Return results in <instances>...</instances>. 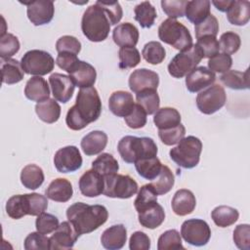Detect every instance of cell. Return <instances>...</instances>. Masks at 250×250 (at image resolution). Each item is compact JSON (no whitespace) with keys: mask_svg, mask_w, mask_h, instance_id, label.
<instances>
[{"mask_svg":"<svg viewBox=\"0 0 250 250\" xmlns=\"http://www.w3.org/2000/svg\"><path fill=\"white\" fill-rule=\"evenodd\" d=\"M101 112L102 102L97 89L93 86L81 88L77 94L75 104L66 113L65 123L69 129L79 131L98 120Z\"/></svg>","mask_w":250,"mask_h":250,"instance_id":"6da1fadb","label":"cell"},{"mask_svg":"<svg viewBox=\"0 0 250 250\" xmlns=\"http://www.w3.org/2000/svg\"><path fill=\"white\" fill-rule=\"evenodd\" d=\"M66 217L81 235L90 233L103 226L107 221L108 212L104 205L76 202L67 208Z\"/></svg>","mask_w":250,"mask_h":250,"instance_id":"7a4b0ae2","label":"cell"},{"mask_svg":"<svg viewBox=\"0 0 250 250\" xmlns=\"http://www.w3.org/2000/svg\"><path fill=\"white\" fill-rule=\"evenodd\" d=\"M48 207L47 196L40 193L16 194L11 196L6 203V212L12 219L18 220L26 215L38 216Z\"/></svg>","mask_w":250,"mask_h":250,"instance_id":"3957f363","label":"cell"},{"mask_svg":"<svg viewBox=\"0 0 250 250\" xmlns=\"http://www.w3.org/2000/svg\"><path fill=\"white\" fill-rule=\"evenodd\" d=\"M117 150L126 163H135L157 155V146L148 137L125 136L118 142Z\"/></svg>","mask_w":250,"mask_h":250,"instance_id":"277c9868","label":"cell"},{"mask_svg":"<svg viewBox=\"0 0 250 250\" xmlns=\"http://www.w3.org/2000/svg\"><path fill=\"white\" fill-rule=\"evenodd\" d=\"M110 21L104 11L96 3L89 6L81 20V29L86 38L92 42L105 40L110 31Z\"/></svg>","mask_w":250,"mask_h":250,"instance_id":"5b68a950","label":"cell"},{"mask_svg":"<svg viewBox=\"0 0 250 250\" xmlns=\"http://www.w3.org/2000/svg\"><path fill=\"white\" fill-rule=\"evenodd\" d=\"M158 37L162 42L181 52L188 50L193 45L192 37L188 27L173 19H167L160 23Z\"/></svg>","mask_w":250,"mask_h":250,"instance_id":"8992f818","label":"cell"},{"mask_svg":"<svg viewBox=\"0 0 250 250\" xmlns=\"http://www.w3.org/2000/svg\"><path fill=\"white\" fill-rule=\"evenodd\" d=\"M201 150V141L194 136H188L183 138L177 146L170 149L169 155L178 166L191 169L199 163Z\"/></svg>","mask_w":250,"mask_h":250,"instance_id":"52a82bcc","label":"cell"},{"mask_svg":"<svg viewBox=\"0 0 250 250\" xmlns=\"http://www.w3.org/2000/svg\"><path fill=\"white\" fill-rule=\"evenodd\" d=\"M104 179V194L107 197L127 199L138 192V184L129 175L115 173L105 176Z\"/></svg>","mask_w":250,"mask_h":250,"instance_id":"ba28073f","label":"cell"},{"mask_svg":"<svg viewBox=\"0 0 250 250\" xmlns=\"http://www.w3.org/2000/svg\"><path fill=\"white\" fill-rule=\"evenodd\" d=\"M21 64L25 73L43 76L54 69L55 60L50 53L34 49L27 51L22 56Z\"/></svg>","mask_w":250,"mask_h":250,"instance_id":"9c48e42d","label":"cell"},{"mask_svg":"<svg viewBox=\"0 0 250 250\" xmlns=\"http://www.w3.org/2000/svg\"><path fill=\"white\" fill-rule=\"evenodd\" d=\"M203 56L194 44L187 51L177 54L168 64V72L175 78H182L189 73L201 62Z\"/></svg>","mask_w":250,"mask_h":250,"instance_id":"30bf717a","label":"cell"},{"mask_svg":"<svg viewBox=\"0 0 250 250\" xmlns=\"http://www.w3.org/2000/svg\"><path fill=\"white\" fill-rule=\"evenodd\" d=\"M227 102V95L225 89L219 85L214 84L201 91L196 97V106L200 112L204 114H213L221 109Z\"/></svg>","mask_w":250,"mask_h":250,"instance_id":"8fae6325","label":"cell"},{"mask_svg":"<svg viewBox=\"0 0 250 250\" xmlns=\"http://www.w3.org/2000/svg\"><path fill=\"white\" fill-rule=\"evenodd\" d=\"M181 235L190 245L204 246L211 237V229L204 220L189 219L182 224Z\"/></svg>","mask_w":250,"mask_h":250,"instance_id":"7c38bea8","label":"cell"},{"mask_svg":"<svg viewBox=\"0 0 250 250\" xmlns=\"http://www.w3.org/2000/svg\"><path fill=\"white\" fill-rule=\"evenodd\" d=\"M54 165L60 173H71L82 166V156L75 146L60 148L54 156Z\"/></svg>","mask_w":250,"mask_h":250,"instance_id":"4fadbf2b","label":"cell"},{"mask_svg":"<svg viewBox=\"0 0 250 250\" xmlns=\"http://www.w3.org/2000/svg\"><path fill=\"white\" fill-rule=\"evenodd\" d=\"M23 4L27 5V18L34 25H44L49 23L53 20L55 13L53 1L36 0Z\"/></svg>","mask_w":250,"mask_h":250,"instance_id":"5bb4252c","label":"cell"},{"mask_svg":"<svg viewBox=\"0 0 250 250\" xmlns=\"http://www.w3.org/2000/svg\"><path fill=\"white\" fill-rule=\"evenodd\" d=\"M79 236L69 221L62 222L50 237V249H71Z\"/></svg>","mask_w":250,"mask_h":250,"instance_id":"9a60e30c","label":"cell"},{"mask_svg":"<svg viewBox=\"0 0 250 250\" xmlns=\"http://www.w3.org/2000/svg\"><path fill=\"white\" fill-rule=\"evenodd\" d=\"M130 90L137 94L146 89H155L159 85V75L150 69L140 68L134 70L128 80Z\"/></svg>","mask_w":250,"mask_h":250,"instance_id":"2e32d148","label":"cell"},{"mask_svg":"<svg viewBox=\"0 0 250 250\" xmlns=\"http://www.w3.org/2000/svg\"><path fill=\"white\" fill-rule=\"evenodd\" d=\"M49 83L56 101L65 104L71 99L75 89V84L68 75L55 72L50 75Z\"/></svg>","mask_w":250,"mask_h":250,"instance_id":"e0dca14e","label":"cell"},{"mask_svg":"<svg viewBox=\"0 0 250 250\" xmlns=\"http://www.w3.org/2000/svg\"><path fill=\"white\" fill-rule=\"evenodd\" d=\"M216 80V74L205 66L193 68L186 76V86L190 93H197L209 86Z\"/></svg>","mask_w":250,"mask_h":250,"instance_id":"ac0fdd59","label":"cell"},{"mask_svg":"<svg viewBox=\"0 0 250 250\" xmlns=\"http://www.w3.org/2000/svg\"><path fill=\"white\" fill-rule=\"evenodd\" d=\"M80 192L87 197H96L104 193V179L94 169L86 171L78 182Z\"/></svg>","mask_w":250,"mask_h":250,"instance_id":"d6986e66","label":"cell"},{"mask_svg":"<svg viewBox=\"0 0 250 250\" xmlns=\"http://www.w3.org/2000/svg\"><path fill=\"white\" fill-rule=\"evenodd\" d=\"M135 106L133 95L126 91H115L108 99V108L117 117L128 116Z\"/></svg>","mask_w":250,"mask_h":250,"instance_id":"ffe728a7","label":"cell"},{"mask_svg":"<svg viewBox=\"0 0 250 250\" xmlns=\"http://www.w3.org/2000/svg\"><path fill=\"white\" fill-rule=\"evenodd\" d=\"M69 77L72 79L75 86L81 88L92 87L97 78V71L95 67L89 62L80 61L69 72Z\"/></svg>","mask_w":250,"mask_h":250,"instance_id":"44dd1931","label":"cell"},{"mask_svg":"<svg viewBox=\"0 0 250 250\" xmlns=\"http://www.w3.org/2000/svg\"><path fill=\"white\" fill-rule=\"evenodd\" d=\"M127 240V229L124 225L118 224L113 225L106 229L102 236V245L108 250H118L121 249Z\"/></svg>","mask_w":250,"mask_h":250,"instance_id":"7402d4cb","label":"cell"},{"mask_svg":"<svg viewBox=\"0 0 250 250\" xmlns=\"http://www.w3.org/2000/svg\"><path fill=\"white\" fill-rule=\"evenodd\" d=\"M139 30L131 22H123L114 27L112 39L114 43L121 47H135L139 41Z\"/></svg>","mask_w":250,"mask_h":250,"instance_id":"603a6c76","label":"cell"},{"mask_svg":"<svg viewBox=\"0 0 250 250\" xmlns=\"http://www.w3.org/2000/svg\"><path fill=\"white\" fill-rule=\"evenodd\" d=\"M172 210L178 216H186L194 210L196 206V199L192 191L187 188L177 190L171 202Z\"/></svg>","mask_w":250,"mask_h":250,"instance_id":"cb8c5ba5","label":"cell"},{"mask_svg":"<svg viewBox=\"0 0 250 250\" xmlns=\"http://www.w3.org/2000/svg\"><path fill=\"white\" fill-rule=\"evenodd\" d=\"M47 198L57 202H66L73 194L71 183L64 178L53 180L45 190Z\"/></svg>","mask_w":250,"mask_h":250,"instance_id":"d4e9b609","label":"cell"},{"mask_svg":"<svg viewBox=\"0 0 250 250\" xmlns=\"http://www.w3.org/2000/svg\"><path fill=\"white\" fill-rule=\"evenodd\" d=\"M24 95L31 102L41 103L50 97V88L47 81L41 76L29 78L24 87Z\"/></svg>","mask_w":250,"mask_h":250,"instance_id":"484cf974","label":"cell"},{"mask_svg":"<svg viewBox=\"0 0 250 250\" xmlns=\"http://www.w3.org/2000/svg\"><path fill=\"white\" fill-rule=\"evenodd\" d=\"M107 145V135L103 131H92L85 135L80 143L83 152L88 155L101 153Z\"/></svg>","mask_w":250,"mask_h":250,"instance_id":"4316f807","label":"cell"},{"mask_svg":"<svg viewBox=\"0 0 250 250\" xmlns=\"http://www.w3.org/2000/svg\"><path fill=\"white\" fill-rule=\"evenodd\" d=\"M226 13L227 19L231 24L245 25L250 19V2L247 0H232Z\"/></svg>","mask_w":250,"mask_h":250,"instance_id":"83f0119b","label":"cell"},{"mask_svg":"<svg viewBox=\"0 0 250 250\" xmlns=\"http://www.w3.org/2000/svg\"><path fill=\"white\" fill-rule=\"evenodd\" d=\"M138 214V219L141 226L149 229L158 228L165 220L164 209L157 202Z\"/></svg>","mask_w":250,"mask_h":250,"instance_id":"f1b7e54d","label":"cell"},{"mask_svg":"<svg viewBox=\"0 0 250 250\" xmlns=\"http://www.w3.org/2000/svg\"><path fill=\"white\" fill-rule=\"evenodd\" d=\"M211 2L208 0L188 1L185 16L195 25L203 21L210 15Z\"/></svg>","mask_w":250,"mask_h":250,"instance_id":"f546056e","label":"cell"},{"mask_svg":"<svg viewBox=\"0 0 250 250\" xmlns=\"http://www.w3.org/2000/svg\"><path fill=\"white\" fill-rule=\"evenodd\" d=\"M35 112L40 120L52 124L59 120L61 115V106L55 99H48L35 105Z\"/></svg>","mask_w":250,"mask_h":250,"instance_id":"4dcf8cb0","label":"cell"},{"mask_svg":"<svg viewBox=\"0 0 250 250\" xmlns=\"http://www.w3.org/2000/svg\"><path fill=\"white\" fill-rule=\"evenodd\" d=\"M181 114L174 107H162L159 108L153 116V122L158 130L169 129L175 127L181 123Z\"/></svg>","mask_w":250,"mask_h":250,"instance_id":"1f68e13d","label":"cell"},{"mask_svg":"<svg viewBox=\"0 0 250 250\" xmlns=\"http://www.w3.org/2000/svg\"><path fill=\"white\" fill-rule=\"evenodd\" d=\"M2 82L8 85L19 83L23 79L24 71L19 61L15 59L3 60L1 66Z\"/></svg>","mask_w":250,"mask_h":250,"instance_id":"d6a6232c","label":"cell"},{"mask_svg":"<svg viewBox=\"0 0 250 250\" xmlns=\"http://www.w3.org/2000/svg\"><path fill=\"white\" fill-rule=\"evenodd\" d=\"M44 179L42 168L36 164H28L24 166L21 172V182L22 186L28 189H36L41 187Z\"/></svg>","mask_w":250,"mask_h":250,"instance_id":"836d02e7","label":"cell"},{"mask_svg":"<svg viewBox=\"0 0 250 250\" xmlns=\"http://www.w3.org/2000/svg\"><path fill=\"white\" fill-rule=\"evenodd\" d=\"M221 82L232 90H246L249 88V71L228 70L220 76Z\"/></svg>","mask_w":250,"mask_h":250,"instance_id":"e575fe53","label":"cell"},{"mask_svg":"<svg viewBox=\"0 0 250 250\" xmlns=\"http://www.w3.org/2000/svg\"><path fill=\"white\" fill-rule=\"evenodd\" d=\"M238 217L239 213L235 208L226 205L217 206L211 212L213 222L220 228H227L233 225L238 220Z\"/></svg>","mask_w":250,"mask_h":250,"instance_id":"d590c367","label":"cell"},{"mask_svg":"<svg viewBox=\"0 0 250 250\" xmlns=\"http://www.w3.org/2000/svg\"><path fill=\"white\" fill-rule=\"evenodd\" d=\"M134 164L138 174L142 178L146 180H150V181L154 180L159 175L162 168V163L157 158V156L144 158V159L138 160Z\"/></svg>","mask_w":250,"mask_h":250,"instance_id":"8d00e7d4","label":"cell"},{"mask_svg":"<svg viewBox=\"0 0 250 250\" xmlns=\"http://www.w3.org/2000/svg\"><path fill=\"white\" fill-rule=\"evenodd\" d=\"M134 13L135 20L143 28L151 27L157 17L156 10L149 1H143L138 4L134 9Z\"/></svg>","mask_w":250,"mask_h":250,"instance_id":"74e56055","label":"cell"},{"mask_svg":"<svg viewBox=\"0 0 250 250\" xmlns=\"http://www.w3.org/2000/svg\"><path fill=\"white\" fill-rule=\"evenodd\" d=\"M137 104H139L146 114H154L160 105V99L155 89H146L136 94Z\"/></svg>","mask_w":250,"mask_h":250,"instance_id":"f35d334b","label":"cell"},{"mask_svg":"<svg viewBox=\"0 0 250 250\" xmlns=\"http://www.w3.org/2000/svg\"><path fill=\"white\" fill-rule=\"evenodd\" d=\"M92 169L105 177L117 173L119 170V165L117 160L110 153L104 152L92 162Z\"/></svg>","mask_w":250,"mask_h":250,"instance_id":"ab89813d","label":"cell"},{"mask_svg":"<svg viewBox=\"0 0 250 250\" xmlns=\"http://www.w3.org/2000/svg\"><path fill=\"white\" fill-rule=\"evenodd\" d=\"M174 183L175 178L171 169L166 165H162L159 175L152 180L150 185L157 195H163L172 189Z\"/></svg>","mask_w":250,"mask_h":250,"instance_id":"60d3db41","label":"cell"},{"mask_svg":"<svg viewBox=\"0 0 250 250\" xmlns=\"http://www.w3.org/2000/svg\"><path fill=\"white\" fill-rule=\"evenodd\" d=\"M142 55L146 62L155 65L161 63L164 61L166 57V51L160 42L149 41L144 46Z\"/></svg>","mask_w":250,"mask_h":250,"instance_id":"b9f144b4","label":"cell"},{"mask_svg":"<svg viewBox=\"0 0 250 250\" xmlns=\"http://www.w3.org/2000/svg\"><path fill=\"white\" fill-rule=\"evenodd\" d=\"M157 202V194L154 191L150 184L144 185L138 192V195L134 201L135 209L138 213L151 206Z\"/></svg>","mask_w":250,"mask_h":250,"instance_id":"7bdbcfd3","label":"cell"},{"mask_svg":"<svg viewBox=\"0 0 250 250\" xmlns=\"http://www.w3.org/2000/svg\"><path fill=\"white\" fill-rule=\"evenodd\" d=\"M141 62V55L136 47H121L119 49V67L128 69Z\"/></svg>","mask_w":250,"mask_h":250,"instance_id":"ee69618b","label":"cell"},{"mask_svg":"<svg viewBox=\"0 0 250 250\" xmlns=\"http://www.w3.org/2000/svg\"><path fill=\"white\" fill-rule=\"evenodd\" d=\"M157 249L158 250L184 249L179 231L176 229H168L164 231L158 238Z\"/></svg>","mask_w":250,"mask_h":250,"instance_id":"f6af8a7d","label":"cell"},{"mask_svg":"<svg viewBox=\"0 0 250 250\" xmlns=\"http://www.w3.org/2000/svg\"><path fill=\"white\" fill-rule=\"evenodd\" d=\"M21 44L17 36L11 33H6L0 38V57L2 60H7L17 54Z\"/></svg>","mask_w":250,"mask_h":250,"instance_id":"bcb514c9","label":"cell"},{"mask_svg":"<svg viewBox=\"0 0 250 250\" xmlns=\"http://www.w3.org/2000/svg\"><path fill=\"white\" fill-rule=\"evenodd\" d=\"M195 30V37L196 39L205 37V36H212L216 37L219 31V22L215 16L209 15L203 21L196 24L194 26Z\"/></svg>","mask_w":250,"mask_h":250,"instance_id":"7dc6e473","label":"cell"},{"mask_svg":"<svg viewBox=\"0 0 250 250\" xmlns=\"http://www.w3.org/2000/svg\"><path fill=\"white\" fill-rule=\"evenodd\" d=\"M185 135L186 128L182 123L169 129L158 130V137L166 146H173L178 144L183 138H185Z\"/></svg>","mask_w":250,"mask_h":250,"instance_id":"c3c4849f","label":"cell"},{"mask_svg":"<svg viewBox=\"0 0 250 250\" xmlns=\"http://www.w3.org/2000/svg\"><path fill=\"white\" fill-rule=\"evenodd\" d=\"M219 45L223 53L230 56L239 50L241 45L240 36L233 31H227L221 35Z\"/></svg>","mask_w":250,"mask_h":250,"instance_id":"681fc988","label":"cell"},{"mask_svg":"<svg viewBox=\"0 0 250 250\" xmlns=\"http://www.w3.org/2000/svg\"><path fill=\"white\" fill-rule=\"evenodd\" d=\"M25 250H47L50 249V238L39 231L30 232L24 239Z\"/></svg>","mask_w":250,"mask_h":250,"instance_id":"f907efd6","label":"cell"},{"mask_svg":"<svg viewBox=\"0 0 250 250\" xmlns=\"http://www.w3.org/2000/svg\"><path fill=\"white\" fill-rule=\"evenodd\" d=\"M59 225V219L56 216L45 212L38 215L35 221V227L37 231L44 234H48L55 231Z\"/></svg>","mask_w":250,"mask_h":250,"instance_id":"816d5d0a","label":"cell"},{"mask_svg":"<svg viewBox=\"0 0 250 250\" xmlns=\"http://www.w3.org/2000/svg\"><path fill=\"white\" fill-rule=\"evenodd\" d=\"M232 65V59L229 55L225 53H218L208 61V68L215 72L225 73Z\"/></svg>","mask_w":250,"mask_h":250,"instance_id":"f5cc1de1","label":"cell"},{"mask_svg":"<svg viewBox=\"0 0 250 250\" xmlns=\"http://www.w3.org/2000/svg\"><path fill=\"white\" fill-rule=\"evenodd\" d=\"M56 50L58 53H70L78 55L81 51V43L74 36L63 35L56 42Z\"/></svg>","mask_w":250,"mask_h":250,"instance_id":"db71d44e","label":"cell"},{"mask_svg":"<svg viewBox=\"0 0 250 250\" xmlns=\"http://www.w3.org/2000/svg\"><path fill=\"white\" fill-rule=\"evenodd\" d=\"M188 4L187 0H162L161 7L163 12L169 17V19L176 20L177 18H182L185 16L186 6Z\"/></svg>","mask_w":250,"mask_h":250,"instance_id":"11a10c76","label":"cell"},{"mask_svg":"<svg viewBox=\"0 0 250 250\" xmlns=\"http://www.w3.org/2000/svg\"><path fill=\"white\" fill-rule=\"evenodd\" d=\"M96 4L104 11L111 25H115L122 19L123 11L118 1H97Z\"/></svg>","mask_w":250,"mask_h":250,"instance_id":"9f6ffc18","label":"cell"},{"mask_svg":"<svg viewBox=\"0 0 250 250\" xmlns=\"http://www.w3.org/2000/svg\"><path fill=\"white\" fill-rule=\"evenodd\" d=\"M233 242L241 250H250V226L240 224L233 230Z\"/></svg>","mask_w":250,"mask_h":250,"instance_id":"6f0895ef","label":"cell"},{"mask_svg":"<svg viewBox=\"0 0 250 250\" xmlns=\"http://www.w3.org/2000/svg\"><path fill=\"white\" fill-rule=\"evenodd\" d=\"M197 48L200 50L203 59L204 58H212L220 51V45L216 37L212 36H205L202 38L197 39V42L195 44Z\"/></svg>","mask_w":250,"mask_h":250,"instance_id":"680465c9","label":"cell"},{"mask_svg":"<svg viewBox=\"0 0 250 250\" xmlns=\"http://www.w3.org/2000/svg\"><path fill=\"white\" fill-rule=\"evenodd\" d=\"M146 115L145 109L139 104H135L132 112L124 117V120L128 127L132 129H140L146 124Z\"/></svg>","mask_w":250,"mask_h":250,"instance_id":"91938a15","label":"cell"},{"mask_svg":"<svg viewBox=\"0 0 250 250\" xmlns=\"http://www.w3.org/2000/svg\"><path fill=\"white\" fill-rule=\"evenodd\" d=\"M131 250H148L150 248V238L144 231H135L129 240Z\"/></svg>","mask_w":250,"mask_h":250,"instance_id":"94428289","label":"cell"},{"mask_svg":"<svg viewBox=\"0 0 250 250\" xmlns=\"http://www.w3.org/2000/svg\"><path fill=\"white\" fill-rule=\"evenodd\" d=\"M78 62L79 59L77 58V56L70 53H59L56 59L57 65L60 68L65 70L67 73H69L74 68Z\"/></svg>","mask_w":250,"mask_h":250,"instance_id":"6125c7cd","label":"cell"},{"mask_svg":"<svg viewBox=\"0 0 250 250\" xmlns=\"http://www.w3.org/2000/svg\"><path fill=\"white\" fill-rule=\"evenodd\" d=\"M232 0H222V1H212V4L220 12H227L229 8Z\"/></svg>","mask_w":250,"mask_h":250,"instance_id":"be15d7a7","label":"cell"}]
</instances>
